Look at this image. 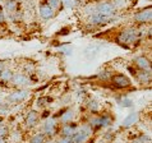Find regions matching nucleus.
Returning a JSON list of instances; mask_svg holds the SVG:
<instances>
[{
	"label": "nucleus",
	"instance_id": "nucleus-1",
	"mask_svg": "<svg viewBox=\"0 0 152 143\" xmlns=\"http://www.w3.org/2000/svg\"><path fill=\"white\" fill-rule=\"evenodd\" d=\"M138 37H139V33L134 27L125 28L118 36V42L123 46H130L138 40Z\"/></svg>",
	"mask_w": 152,
	"mask_h": 143
},
{
	"label": "nucleus",
	"instance_id": "nucleus-2",
	"mask_svg": "<svg viewBox=\"0 0 152 143\" xmlns=\"http://www.w3.org/2000/svg\"><path fill=\"white\" fill-rule=\"evenodd\" d=\"M95 12H96V13H99L100 15L105 17V18H109V19H111L115 15V13H116L115 8L111 5L110 1H102V3H100L99 5L95 8Z\"/></svg>",
	"mask_w": 152,
	"mask_h": 143
},
{
	"label": "nucleus",
	"instance_id": "nucleus-3",
	"mask_svg": "<svg viewBox=\"0 0 152 143\" xmlns=\"http://www.w3.org/2000/svg\"><path fill=\"white\" fill-rule=\"evenodd\" d=\"M29 96V91L26 90V88H18L15 90L14 92L7 97V101H9V104H18V102H22V101L27 100Z\"/></svg>",
	"mask_w": 152,
	"mask_h": 143
},
{
	"label": "nucleus",
	"instance_id": "nucleus-4",
	"mask_svg": "<svg viewBox=\"0 0 152 143\" xmlns=\"http://www.w3.org/2000/svg\"><path fill=\"white\" fill-rule=\"evenodd\" d=\"M110 79H111L113 85L115 87H118V88H126V87L132 86V81H130L126 75L120 74V73H116V74L111 75Z\"/></svg>",
	"mask_w": 152,
	"mask_h": 143
},
{
	"label": "nucleus",
	"instance_id": "nucleus-5",
	"mask_svg": "<svg viewBox=\"0 0 152 143\" xmlns=\"http://www.w3.org/2000/svg\"><path fill=\"white\" fill-rule=\"evenodd\" d=\"M151 18H152V10L151 8H145L142 10H138L136 14H134V20L137 23H141V24H145V23H150L151 22Z\"/></svg>",
	"mask_w": 152,
	"mask_h": 143
},
{
	"label": "nucleus",
	"instance_id": "nucleus-6",
	"mask_svg": "<svg viewBox=\"0 0 152 143\" xmlns=\"http://www.w3.org/2000/svg\"><path fill=\"white\" fill-rule=\"evenodd\" d=\"M58 132V121L54 117H50L44 124V134L48 137H54Z\"/></svg>",
	"mask_w": 152,
	"mask_h": 143
},
{
	"label": "nucleus",
	"instance_id": "nucleus-7",
	"mask_svg": "<svg viewBox=\"0 0 152 143\" xmlns=\"http://www.w3.org/2000/svg\"><path fill=\"white\" fill-rule=\"evenodd\" d=\"M12 85L18 88H23L31 85V79L24 74H14L12 78Z\"/></svg>",
	"mask_w": 152,
	"mask_h": 143
},
{
	"label": "nucleus",
	"instance_id": "nucleus-8",
	"mask_svg": "<svg viewBox=\"0 0 152 143\" xmlns=\"http://www.w3.org/2000/svg\"><path fill=\"white\" fill-rule=\"evenodd\" d=\"M134 64H136L138 70H146V72H151V63L150 59L146 56H137L134 59Z\"/></svg>",
	"mask_w": 152,
	"mask_h": 143
},
{
	"label": "nucleus",
	"instance_id": "nucleus-9",
	"mask_svg": "<svg viewBox=\"0 0 152 143\" xmlns=\"http://www.w3.org/2000/svg\"><path fill=\"white\" fill-rule=\"evenodd\" d=\"M134 77L139 85H150L151 82V73L146 70H137L134 73Z\"/></svg>",
	"mask_w": 152,
	"mask_h": 143
},
{
	"label": "nucleus",
	"instance_id": "nucleus-10",
	"mask_svg": "<svg viewBox=\"0 0 152 143\" xmlns=\"http://www.w3.org/2000/svg\"><path fill=\"white\" fill-rule=\"evenodd\" d=\"M39 119H40V114H39V112H37L36 110H31L28 112L27 117H26V127L28 129L36 127L37 123H39Z\"/></svg>",
	"mask_w": 152,
	"mask_h": 143
},
{
	"label": "nucleus",
	"instance_id": "nucleus-11",
	"mask_svg": "<svg viewBox=\"0 0 152 143\" xmlns=\"http://www.w3.org/2000/svg\"><path fill=\"white\" fill-rule=\"evenodd\" d=\"M139 119V114L137 111H134V112H130V114L128 115L124 119L123 121V128H129V127H132V125H134L138 121Z\"/></svg>",
	"mask_w": 152,
	"mask_h": 143
},
{
	"label": "nucleus",
	"instance_id": "nucleus-12",
	"mask_svg": "<svg viewBox=\"0 0 152 143\" xmlns=\"http://www.w3.org/2000/svg\"><path fill=\"white\" fill-rule=\"evenodd\" d=\"M40 15L44 19H51V18L55 17V12H54L49 5H46V4H42V5L40 7Z\"/></svg>",
	"mask_w": 152,
	"mask_h": 143
},
{
	"label": "nucleus",
	"instance_id": "nucleus-13",
	"mask_svg": "<svg viewBox=\"0 0 152 143\" xmlns=\"http://www.w3.org/2000/svg\"><path fill=\"white\" fill-rule=\"evenodd\" d=\"M13 75H14V73L10 69L4 68L1 72H0V83H1V85H8L9 82H12Z\"/></svg>",
	"mask_w": 152,
	"mask_h": 143
},
{
	"label": "nucleus",
	"instance_id": "nucleus-14",
	"mask_svg": "<svg viewBox=\"0 0 152 143\" xmlns=\"http://www.w3.org/2000/svg\"><path fill=\"white\" fill-rule=\"evenodd\" d=\"M75 133V127L72 124H63V127L60 129V136L63 137H72Z\"/></svg>",
	"mask_w": 152,
	"mask_h": 143
},
{
	"label": "nucleus",
	"instance_id": "nucleus-15",
	"mask_svg": "<svg viewBox=\"0 0 152 143\" xmlns=\"http://www.w3.org/2000/svg\"><path fill=\"white\" fill-rule=\"evenodd\" d=\"M73 117H74L73 110H65L64 112H61L60 116H59V121H60L61 124H68L73 120Z\"/></svg>",
	"mask_w": 152,
	"mask_h": 143
},
{
	"label": "nucleus",
	"instance_id": "nucleus-16",
	"mask_svg": "<svg viewBox=\"0 0 152 143\" xmlns=\"http://www.w3.org/2000/svg\"><path fill=\"white\" fill-rule=\"evenodd\" d=\"M88 139V136L87 134H84L83 132H81V130H75V133L72 136V142L73 143H84Z\"/></svg>",
	"mask_w": 152,
	"mask_h": 143
},
{
	"label": "nucleus",
	"instance_id": "nucleus-17",
	"mask_svg": "<svg viewBox=\"0 0 152 143\" xmlns=\"http://www.w3.org/2000/svg\"><path fill=\"white\" fill-rule=\"evenodd\" d=\"M4 8L9 13H15L17 8H18V3L15 0H4Z\"/></svg>",
	"mask_w": 152,
	"mask_h": 143
},
{
	"label": "nucleus",
	"instance_id": "nucleus-18",
	"mask_svg": "<svg viewBox=\"0 0 152 143\" xmlns=\"http://www.w3.org/2000/svg\"><path fill=\"white\" fill-rule=\"evenodd\" d=\"M45 4H46V5H49L54 12L60 10V9H61V7H63L61 0H46Z\"/></svg>",
	"mask_w": 152,
	"mask_h": 143
},
{
	"label": "nucleus",
	"instance_id": "nucleus-19",
	"mask_svg": "<svg viewBox=\"0 0 152 143\" xmlns=\"http://www.w3.org/2000/svg\"><path fill=\"white\" fill-rule=\"evenodd\" d=\"M45 141H46V136L44 133H36L29 139V143H45Z\"/></svg>",
	"mask_w": 152,
	"mask_h": 143
},
{
	"label": "nucleus",
	"instance_id": "nucleus-20",
	"mask_svg": "<svg viewBox=\"0 0 152 143\" xmlns=\"http://www.w3.org/2000/svg\"><path fill=\"white\" fill-rule=\"evenodd\" d=\"M88 109H90V111L92 112H96L100 110V102L96 100H91L90 102H88Z\"/></svg>",
	"mask_w": 152,
	"mask_h": 143
},
{
	"label": "nucleus",
	"instance_id": "nucleus-21",
	"mask_svg": "<svg viewBox=\"0 0 152 143\" xmlns=\"http://www.w3.org/2000/svg\"><path fill=\"white\" fill-rule=\"evenodd\" d=\"M110 4H111L114 8H115V10H116V9H119V8H123L124 7L125 0H111Z\"/></svg>",
	"mask_w": 152,
	"mask_h": 143
},
{
	"label": "nucleus",
	"instance_id": "nucleus-22",
	"mask_svg": "<svg viewBox=\"0 0 152 143\" xmlns=\"http://www.w3.org/2000/svg\"><path fill=\"white\" fill-rule=\"evenodd\" d=\"M136 143H151V137L148 134H142V136L136 141Z\"/></svg>",
	"mask_w": 152,
	"mask_h": 143
},
{
	"label": "nucleus",
	"instance_id": "nucleus-23",
	"mask_svg": "<svg viewBox=\"0 0 152 143\" xmlns=\"http://www.w3.org/2000/svg\"><path fill=\"white\" fill-rule=\"evenodd\" d=\"M119 105L121 107H130L133 104H132V100H129V98H121L119 101Z\"/></svg>",
	"mask_w": 152,
	"mask_h": 143
},
{
	"label": "nucleus",
	"instance_id": "nucleus-24",
	"mask_svg": "<svg viewBox=\"0 0 152 143\" xmlns=\"http://www.w3.org/2000/svg\"><path fill=\"white\" fill-rule=\"evenodd\" d=\"M8 132H9V129H8L7 125L4 124H0V138H4L8 134Z\"/></svg>",
	"mask_w": 152,
	"mask_h": 143
},
{
	"label": "nucleus",
	"instance_id": "nucleus-25",
	"mask_svg": "<svg viewBox=\"0 0 152 143\" xmlns=\"http://www.w3.org/2000/svg\"><path fill=\"white\" fill-rule=\"evenodd\" d=\"M61 4L68 9H72L74 7V0H61Z\"/></svg>",
	"mask_w": 152,
	"mask_h": 143
},
{
	"label": "nucleus",
	"instance_id": "nucleus-26",
	"mask_svg": "<svg viewBox=\"0 0 152 143\" xmlns=\"http://www.w3.org/2000/svg\"><path fill=\"white\" fill-rule=\"evenodd\" d=\"M50 98L49 97H40L37 100V106H45L46 104H49Z\"/></svg>",
	"mask_w": 152,
	"mask_h": 143
},
{
	"label": "nucleus",
	"instance_id": "nucleus-27",
	"mask_svg": "<svg viewBox=\"0 0 152 143\" xmlns=\"http://www.w3.org/2000/svg\"><path fill=\"white\" fill-rule=\"evenodd\" d=\"M56 143H73V142H72V137H63V136H60V138L56 141Z\"/></svg>",
	"mask_w": 152,
	"mask_h": 143
},
{
	"label": "nucleus",
	"instance_id": "nucleus-28",
	"mask_svg": "<svg viewBox=\"0 0 152 143\" xmlns=\"http://www.w3.org/2000/svg\"><path fill=\"white\" fill-rule=\"evenodd\" d=\"M4 20H5V15H4V13L0 10V24L4 23Z\"/></svg>",
	"mask_w": 152,
	"mask_h": 143
},
{
	"label": "nucleus",
	"instance_id": "nucleus-29",
	"mask_svg": "<svg viewBox=\"0 0 152 143\" xmlns=\"http://www.w3.org/2000/svg\"><path fill=\"white\" fill-rule=\"evenodd\" d=\"M45 143H56V141H54L53 138H50V139H48V141H45Z\"/></svg>",
	"mask_w": 152,
	"mask_h": 143
},
{
	"label": "nucleus",
	"instance_id": "nucleus-30",
	"mask_svg": "<svg viewBox=\"0 0 152 143\" xmlns=\"http://www.w3.org/2000/svg\"><path fill=\"white\" fill-rule=\"evenodd\" d=\"M4 69V63L3 61H0V72H1Z\"/></svg>",
	"mask_w": 152,
	"mask_h": 143
},
{
	"label": "nucleus",
	"instance_id": "nucleus-31",
	"mask_svg": "<svg viewBox=\"0 0 152 143\" xmlns=\"http://www.w3.org/2000/svg\"><path fill=\"white\" fill-rule=\"evenodd\" d=\"M0 143H5V141H4V138H0Z\"/></svg>",
	"mask_w": 152,
	"mask_h": 143
},
{
	"label": "nucleus",
	"instance_id": "nucleus-32",
	"mask_svg": "<svg viewBox=\"0 0 152 143\" xmlns=\"http://www.w3.org/2000/svg\"><path fill=\"white\" fill-rule=\"evenodd\" d=\"M15 1H17V3H20V1H23V0H15Z\"/></svg>",
	"mask_w": 152,
	"mask_h": 143
},
{
	"label": "nucleus",
	"instance_id": "nucleus-33",
	"mask_svg": "<svg viewBox=\"0 0 152 143\" xmlns=\"http://www.w3.org/2000/svg\"><path fill=\"white\" fill-rule=\"evenodd\" d=\"M1 121H3V120H1V117H0V124H3V123H1Z\"/></svg>",
	"mask_w": 152,
	"mask_h": 143
},
{
	"label": "nucleus",
	"instance_id": "nucleus-34",
	"mask_svg": "<svg viewBox=\"0 0 152 143\" xmlns=\"http://www.w3.org/2000/svg\"><path fill=\"white\" fill-rule=\"evenodd\" d=\"M116 143H121V142H116Z\"/></svg>",
	"mask_w": 152,
	"mask_h": 143
},
{
	"label": "nucleus",
	"instance_id": "nucleus-35",
	"mask_svg": "<svg viewBox=\"0 0 152 143\" xmlns=\"http://www.w3.org/2000/svg\"><path fill=\"white\" fill-rule=\"evenodd\" d=\"M0 105H1V101H0Z\"/></svg>",
	"mask_w": 152,
	"mask_h": 143
}]
</instances>
